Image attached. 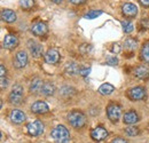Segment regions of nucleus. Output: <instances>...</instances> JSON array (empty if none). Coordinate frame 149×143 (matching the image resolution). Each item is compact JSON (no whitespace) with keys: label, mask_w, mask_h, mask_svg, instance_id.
<instances>
[{"label":"nucleus","mask_w":149,"mask_h":143,"mask_svg":"<svg viewBox=\"0 0 149 143\" xmlns=\"http://www.w3.org/2000/svg\"><path fill=\"white\" fill-rule=\"evenodd\" d=\"M52 137L55 143H67L70 139V133L63 125H58L52 131Z\"/></svg>","instance_id":"obj_1"},{"label":"nucleus","mask_w":149,"mask_h":143,"mask_svg":"<svg viewBox=\"0 0 149 143\" xmlns=\"http://www.w3.org/2000/svg\"><path fill=\"white\" fill-rule=\"evenodd\" d=\"M68 120L70 123V125L74 128H81L86 124V117L81 111L74 110L72 112H70V115L68 116Z\"/></svg>","instance_id":"obj_2"},{"label":"nucleus","mask_w":149,"mask_h":143,"mask_svg":"<svg viewBox=\"0 0 149 143\" xmlns=\"http://www.w3.org/2000/svg\"><path fill=\"white\" fill-rule=\"evenodd\" d=\"M22 100H23V88H22V86L19 84L14 85L10 94H9V102L12 104L17 106L22 102Z\"/></svg>","instance_id":"obj_3"},{"label":"nucleus","mask_w":149,"mask_h":143,"mask_svg":"<svg viewBox=\"0 0 149 143\" xmlns=\"http://www.w3.org/2000/svg\"><path fill=\"white\" fill-rule=\"evenodd\" d=\"M107 115H108V118L110 119L111 123H117L118 119L120 118L122 109L117 104H110L107 109Z\"/></svg>","instance_id":"obj_4"},{"label":"nucleus","mask_w":149,"mask_h":143,"mask_svg":"<svg viewBox=\"0 0 149 143\" xmlns=\"http://www.w3.org/2000/svg\"><path fill=\"white\" fill-rule=\"evenodd\" d=\"M26 128H28V133L30 135H32V136H39V135H41L44 133V125L39 120L28 124Z\"/></svg>","instance_id":"obj_5"},{"label":"nucleus","mask_w":149,"mask_h":143,"mask_svg":"<svg viewBox=\"0 0 149 143\" xmlns=\"http://www.w3.org/2000/svg\"><path fill=\"white\" fill-rule=\"evenodd\" d=\"M28 64V55L24 51H21L16 54L14 58V67L17 69H23Z\"/></svg>","instance_id":"obj_6"},{"label":"nucleus","mask_w":149,"mask_h":143,"mask_svg":"<svg viewBox=\"0 0 149 143\" xmlns=\"http://www.w3.org/2000/svg\"><path fill=\"white\" fill-rule=\"evenodd\" d=\"M47 31H48V28H47L46 23H44V22H37L31 26V32L37 37L45 36L47 33Z\"/></svg>","instance_id":"obj_7"},{"label":"nucleus","mask_w":149,"mask_h":143,"mask_svg":"<svg viewBox=\"0 0 149 143\" xmlns=\"http://www.w3.org/2000/svg\"><path fill=\"white\" fill-rule=\"evenodd\" d=\"M91 136H92V139H93L94 141H96V142H101V141H103V140L108 136V132H107L103 127L99 126V127L94 128L93 131H92Z\"/></svg>","instance_id":"obj_8"},{"label":"nucleus","mask_w":149,"mask_h":143,"mask_svg":"<svg viewBox=\"0 0 149 143\" xmlns=\"http://www.w3.org/2000/svg\"><path fill=\"white\" fill-rule=\"evenodd\" d=\"M129 97L131 100L138 101V100H143L146 97V90L142 87H134L129 90Z\"/></svg>","instance_id":"obj_9"},{"label":"nucleus","mask_w":149,"mask_h":143,"mask_svg":"<svg viewBox=\"0 0 149 143\" xmlns=\"http://www.w3.org/2000/svg\"><path fill=\"white\" fill-rule=\"evenodd\" d=\"M19 45V39L15 35H6L3 39V47L6 49H13L17 47Z\"/></svg>","instance_id":"obj_10"},{"label":"nucleus","mask_w":149,"mask_h":143,"mask_svg":"<svg viewBox=\"0 0 149 143\" xmlns=\"http://www.w3.org/2000/svg\"><path fill=\"white\" fill-rule=\"evenodd\" d=\"M122 12L126 17H135L138 14V7L134 3H125L122 8Z\"/></svg>","instance_id":"obj_11"},{"label":"nucleus","mask_w":149,"mask_h":143,"mask_svg":"<svg viewBox=\"0 0 149 143\" xmlns=\"http://www.w3.org/2000/svg\"><path fill=\"white\" fill-rule=\"evenodd\" d=\"M60 60V53L56 49H48L45 54V62L48 64H55Z\"/></svg>","instance_id":"obj_12"},{"label":"nucleus","mask_w":149,"mask_h":143,"mask_svg":"<svg viewBox=\"0 0 149 143\" xmlns=\"http://www.w3.org/2000/svg\"><path fill=\"white\" fill-rule=\"evenodd\" d=\"M31 111L33 113H37V115H42V113H46L48 111V106L42 101H38L31 106Z\"/></svg>","instance_id":"obj_13"},{"label":"nucleus","mask_w":149,"mask_h":143,"mask_svg":"<svg viewBox=\"0 0 149 143\" xmlns=\"http://www.w3.org/2000/svg\"><path fill=\"white\" fill-rule=\"evenodd\" d=\"M1 18L6 23H13V22L16 21L17 16H16L15 12L12 10V9H2V12H1Z\"/></svg>","instance_id":"obj_14"},{"label":"nucleus","mask_w":149,"mask_h":143,"mask_svg":"<svg viewBox=\"0 0 149 143\" xmlns=\"http://www.w3.org/2000/svg\"><path fill=\"white\" fill-rule=\"evenodd\" d=\"M10 119L15 124H21L25 120V115L21 110H13L10 112Z\"/></svg>","instance_id":"obj_15"},{"label":"nucleus","mask_w":149,"mask_h":143,"mask_svg":"<svg viewBox=\"0 0 149 143\" xmlns=\"http://www.w3.org/2000/svg\"><path fill=\"white\" fill-rule=\"evenodd\" d=\"M123 121L125 124H127V125H133V124H135V123L139 121V117H138V115L134 111H129V112H126L124 115Z\"/></svg>","instance_id":"obj_16"},{"label":"nucleus","mask_w":149,"mask_h":143,"mask_svg":"<svg viewBox=\"0 0 149 143\" xmlns=\"http://www.w3.org/2000/svg\"><path fill=\"white\" fill-rule=\"evenodd\" d=\"M134 74H135L136 78L145 80V79H148L149 78V70L146 67L140 65V67H138V68L134 70Z\"/></svg>","instance_id":"obj_17"},{"label":"nucleus","mask_w":149,"mask_h":143,"mask_svg":"<svg viewBox=\"0 0 149 143\" xmlns=\"http://www.w3.org/2000/svg\"><path fill=\"white\" fill-rule=\"evenodd\" d=\"M65 72L70 76H74V74H78L80 72V68L77 63L74 62H69L67 65H65Z\"/></svg>","instance_id":"obj_18"},{"label":"nucleus","mask_w":149,"mask_h":143,"mask_svg":"<svg viewBox=\"0 0 149 143\" xmlns=\"http://www.w3.org/2000/svg\"><path fill=\"white\" fill-rule=\"evenodd\" d=\"M42 85H44V83H42L41 79H39V78L33 79V80L31 81V84H30V92L33 93V94H37L38 92L41 90Z\"/></svg>","instance_id":"obj_19"},{"label":"nucleus","mask_w":149,"mask_h":143,"mask_svg":"<svg viewBox=\"0 0 149 143\" xmlns=\"http://www.w3.org/2000/svg\"><path fill=\"white\" fill-rule=\"evenodd\" d=\"M54 92H55V87L51 83H48V81L44 83V85L41 87V90H40V93L42 95H45V96H51V95L54 94Z\"/></svg>","instance_id":"obj_20"},{"label":"nucleus","mask_w":149,"mask_h":143,"mask_svg":"<svg viewBox=\"0 0 149 143\" xmlns=\"http://www.w3.org/2000/svg\"><path fill=\"white\" fill-rule=\"evenodd\" d=\"M30 52H31V54H32L33 57L38 58V57H40V56L42 55L44 49H42V46H41V45L33 42V44L30 46Z\"/></svg>","instance_id":"obj_21"},{"label":"nucleus","mask_w":149,"mask_h":143,"mask_svg":"<svg viewBox=\"0 0 149 143\" xmlns=\"http://www.w3.org/2000/svg\"><path fill=\"white\" fill-rule=\"evenodd\" d=\"M113 90H115V87L112 85H110V84H103V85L100 86L99 93L101 95H110Z\"/></svg>","instance_id":"obj_22"},{"label":"nucleus","mask_w":149,"mask_h":143,"mask_svg":"<svg viewBox=\"0 0 149 143\" xmlns=\"http://www.w3.org/2000/svg\"><path fill=\"white\" fill-rule=\"evenodd\" d=\"M19 6L25 10H30L35 6V0H19Z\"/></svg>","instance_id":"obj_23"},{"label":"nucleus","mask_w":149,"mask_h":143,"mask_svg":"<svg viewBox=\"0 0 149 143\" xmlns=\"http://www.w3.org/2000/svg\"><path fill=\"white\" fill-rule=\"evenodd\" d=\"M136 46H138V42H136V40H134V39H126V41H125V44H124V47H125V49H129V51H134L135 48H136Z\"/></svg>","instance_id":"obj_24"},{"label":"nucleus","mask_w":149,"mask_h":143,"mask_svg":"<svg viewBox=\"0 0 149 143\" xmlns=\"http://www.w3.org/2000/svg\"><path fill=\"white\" fill-rule=\"evenodd\" d=\"M141 55H142V58L145 62H147L149 64V42H147L143 47H142V51H141Z\"/></svg>","instance_id":"obj_25"},{"label":"nucleus","mask_w":149,"mask_h":143,"mask_svg":"<svg viewBox=\"0 0 149 143\" xmlns=\"http://www.w3.org/2000/svg\"><path fill=\"white\" fill-rule=\"evenodd\" d=\"M125 134L129 135V136H135V135L139 134V128L138 127H134V126L126 127L125 128Z\"/></svg>","instance_id":"obj_26"},{"label":"nucleus","mask_w":149,"mask_h":143,"mask_svg":"<svg viewBox=\"0 0 149 143\" xmlns=\"http://www.w3.org/2000/svg\"><path fill=\"white\" fill-rule=\"evenodd\" d=\"M122 26H123V30H124L125 33H131L133 31V29H134L133 24L131 22H126V21L125 22H122Z\"/></svg>","instance_id":"obj_27"},{"label":"nucleus","mask_w":149,"mask_h":143,"mask_svg":"<svg viewBox=\"0 0 149 143\" xmlns=\"http://www.w3.org/2000/svg\"><path fill=\"white\" fill-rule=\"evenodd\" d=\"M101 14H102L101 10H91V12H88V13L85 15V18H87V19H93V18H96L97 16H100Z\"/></svg>","instance_id":"obj_28"},{"label":"nucleus","mask_w":149,"mask_h":143,"mask_svg":"<svg viewBox=\"0 0 149 143\" xmlns=\"http://www.w3.org/2000/svg\"><path fill=\"white\" fill-rule=\"evenodd\" d=\"M107 62H108V64H110V65H117L118 60H117V57H109V58L107 60Z\"/></svg>","instance_id":"obj_29"},{"label":"nucleus","mask_w":149,"mask_h":143,"mask_svg":"<svg viewBox=\"0 0 149 143\" xmlns=\"http://www.w3.org/2000/svg\"><path fill=\"white\" fill-rule=\"evenodd\" d=\"M91 72L90 69H80V72H79V74H81L83 77H86V76H88V73Z\"/></svg>","instance_id":"obj_30"},{"label":"nucleus","mask_w":149,"mask_h":143,"mask_svg":"<svg viewBox=\"0 0 149 143\" xmlns=\"http://www.w3.org/2000/svg\"><path fill=\"white\" fill-rule=\"evenodd\" d=\"M8 83H7V79H5V77L1 78V90H5L7 87Z\"/></svg>","instance_id":"obj_31"},{"label":"nucleus","mask_w":149,"mask_h":143,"mask_svg":"<svg viewBox=\"0 0 149 143\" xmlns=\"http://www.w3.org/2000/svg\"><path fill=\"white\" fill-rule=\"evenodd\" d=\"M111 51H112V53H118V52L120 51V46H119V44H115Z\"/></svg>","instance_id":"obj_32"},{"label":"nucleus","mask_w":149,"mask_h":143,"mask_svg":"<svg viewBox=\"0 0 149 143\" xmlns=\"http://www.w3.org/2000/svg\"><path fill=\"white\" fill-rule=\"evenodd\" d=\"M111 143H127V141L124 140V139H122V137H117V139H115Z\"/></svg>","instance_id":"obj_33"},{"label":"nucleus","mask_w":149,"mask_h":143,"mask_svg":"<svg viewBox=\"0 0 149 143\" xmlns=\"http://www.w3.org/2000/svg\"><path fill=\"white\" fill-rule=\"evenodd\" d=\"M70 1L74 5H83V3L86 2V0H70Z\"/></svg>","instance_id":"obj_34"},{"label":"nucleus","mask_w":149,"mask_h":143,"mask_svg":"<svg viewBox=\"0 0 149 143\" xmlns=\"http://www.w3.org/2000/svg\"><path fill=\"white\" fill-rule=\"evenodd\" d=\"M0 73H1V78L6 76V69H5L3 64H1V65H0Z\"/></svg>","instance_id":"obj_35"},{"label":"nucleus","mask_w":149,"mask_h":143,"mask_svg":"<svg viewBox=\"0 0 149 143\" xmlns=\"http://www.w3.org/2000/svg\"><path fill=\"white\" fill-rule=\"evenodd\" d=\"M139 1H140V3H141L142 6L149 7V0H139Z\"/></svg>","instance_id":"obj_36"},{"label":"nucleus","mask_w":149,"mask_h":143,"mask_svg":"<svg viewBox=\"0 0 149 143\" xmlns=\"http://www.w3.org/2000/svg\"><path fill=\"white\" fill-rule=\"evenodd\" d=\"M63 0H52V2H54V3H61Z\"/></svg>","instance_id":"obj_37"}]
</instances>
